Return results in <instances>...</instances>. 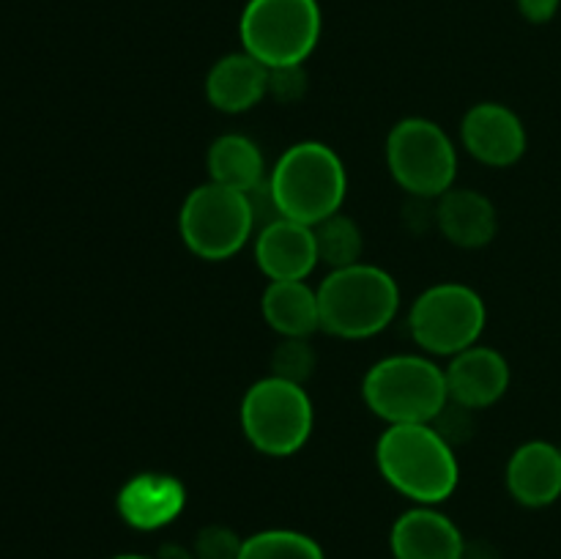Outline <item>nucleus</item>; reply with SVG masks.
Returning <instances> with one entry per match:
<instances>
[{"label":"nucleus","mask_w":561,"mask_h":559,"mask_svg":"<svg viewBox=\"0 0 561 559\" xmlns=\"http://www.w3.org/2000/svg\"><path fill=\"white\" fill-rule=\"evenodd\" d=\"M515 5H518L520 16L526 22H531V25H546V22H551L557 16L561 0H515Z\"/></svg>","instance_id":"obj_25"},{"label":"nucleus","mask_w":561,"mask_h":559,"mask_svg":"<svg viewBox=\"0 0 561 559\" xmlns=\"http://www.w3.org/2000/svg\"><path fill=\"white\" fill-rule=\"evenodd\" d=\"M460 140L477 162L510 168L526 153V126L507 104L482 102L463 115Z\"/></svg>","instance_id":"obj_10"},{"label":"nucleus","mask_w":561,"mask_h":559,"mask_svg":"<svg viewBox=\"0 0 561 559\" xmlns=\"http://www.w3.org/2000/svg\"><path fill=\"white\" fill-rule=\"evenodd\" d=\"M383 480L416 504H442L458 488L460 466L453 444L436 425H389L376 444Z\"/></svg>","instance_id":"obj_1"},{"label":"nucleus","mask_w":561,"mask_h":559,"mask_svg":"<svg viewBox=\"0 0 561 559\" xmlns=\"http://www.w3.org/2000/svg\"><path fill=\"white\" fill-rule=\"evenodd\" d=\"M507 488L524 507H548L561 497V447L551 442H526L507 464Z\"/></svg>","instance_id":"obj_16"},{"label":"nucleus","mask_w":561,"mask_h":559,"mask_svg":"<svg viewBox=\"0 0 561 559\" xmlns=\"http://www.w3.org/2000/svg\"><path fill=\"white\" fill-rule=\"evenodd\" d=\"M394 559H466V543L449 515L431 504L411 507L389 535Z\"/></svg>","instance_id":"obj_13"},{"label":"nucleus","mask_w":561,"mask_h":559,"mask_svg":"<svg viewBox=\"0 0 561 559\" xmlns=\"http://www.w3.org/2000/svg\"><path fill=\"white\" fill-rule=\"evenodd\" d=\"M321 329L343 340H365L383 332L400 307V288L389 272L370 263L334 269L318 285Z\"/></svg>","instance_id":"obj_3"},{"label":"nucleus","mask_w":561,"mask_h":559,"mask_svg":"<svg viewBox=\"0 0 561 559\" xmlns=\"http://www.w3.org/2000/svg\"><path fill=\"white\" fill-rule=\"evenodd\" d=\"M268 186L285 219L316 228L343 208L348 173L334 148L327 142L305 140L290 146L277 159L268 175Z\"/></svg>","instance_id":"obj_2"},{"label":"nucleus","mask_w":561,"mask_h":559,"mask_svg":"<svg viewBox=\"0 0 561 559\" xmlns=\"http://www.w3.org/2000/svg\"><path fill=\"white\" fill-rule=\"evenodd\" d=\"M263 318L283 338H310L321 329L318 288L305 280H272L261 299Z\"/></svg>","instance_id":"obj_18"},{"label":"nucleus","mask_w":561,"mask_h":559,"mask_svg":"<svg viewBox=\"0 0 561 559\" xmlns=\"http://www.w3.org/2000/svg\"><path fill=\"white\" fill-rule=\"evenodd\" d=\"M449 403L466 411H480L504 398L510 387V365L496 349L471 345L453 356L444 370Z\"/></svg>","instance_id":"obj_11"},{"label":"nucleus","mask_w":561,"mask_h":559,"mask_svg":"<svg viewBox=\"0 0 561 559\" xmlns=\"http://www.w3.org/2000/svg\"><path fill=\"white\" fill-rule=\"evenodd\" d=\"M206 168L208 181L239 192L255 190L266 179V162H263L257 142L250 140L247 135H236V132L217 137L211 142Z\"/></svg>","instance_id":"obj_19"},{"label":"nucleus","mask_w":561,"mask_h":559,"mask_svg":"<svg viewBox=\"0 0 561 559\" xmlns=\"http://www.w3.org/2000/svg\"><path fill=\"white\" fill-rule=\"evenodd\" d=\"M362 398L389 425H433L449 406L442 367L414 354L376 362L362 381Z\"/></svg>","instance_id":"obj_4"},{"label":"nucleus","mask_w":561,"mask_h":559,"mask_svg":"<svg viewBox=\"0 0 561 559\" xmlns=\"http://www.w3.org/2000/svg\"><path fill=\"white\" fill-rule=\"evenodd\" d=\"M241 548H244V537L222 524L203 526L192 543L195 559H239Z\"/></svg>","instance_id":"obj_23"},{"label":"nucleus","mask_w":561,"mask_h":559,"mask_svg":"<svg viewBox=\"0 0 561 559\" xmlns=\"http://www.w3.org/2000/svg\"><path fill=\"white\" fill-rule=\"evenodd\" d=\"M387 164L409 195L438 201L458 175L455 142L436 121L403 118L387 137Z\"/></svg>","instance_id":"obj_8"},{"label":"nucleus","mask_w":561,"mask_h":559,"mask_svg":"<svg viewBox=\"0 0 561 559\" xmlns=\"http://www.w3.org/2000/svg\"><path fill=\"white\" fill-rule=\"evenodd\" d=\"M255 263L272 280H305L318 266L316 233L310 225L294 219H274L272 225L257 230Z\"/></svg>","instance_id":"obj_14"},{"label":"nucleus","mask_w":561,"mask_h":559,"mask_svg":"<svg viewBox=\"0 0 561 559\" xmlns=\"http://www.w3.org/2000/svg\"><path fill=\"white\" fill-rule=\"evenodd\" d=\"M485 321V301L471 285L438 283L416 296L409 329L416 345L427 354L455 356L477 345Z\"/></svg>","instance_id":"obj_9"},{"label":"nucleus","mask_w":561,"mask_h":559,"mask_svg":"<svg viewBox=\"0 0 561 559\" xmlns=\"http://www.w3.org/2000/svg\"><path fill=\"white\" fill-rule=\"evenodd\" d=\"M179 230L192 255L203 261H228L255 233L250 197L247 192L208 181L186 195Z\"/></svg>","instance_id":"obj_7"},{"label":"nucleus","mask_w":561,"mask_h":559,"mask_svg":"<svg viewBox=\"0 0 561 559\" xmlns=\"http://www.w3.org/2000/svg\"><path fill=\"white\" fill-rule=\"evenodd\" d=\"M316 362L318 356L307 338H283V343L272 354V376L305 387V381L316 370Z\"/></svg>","instance_id":"obj_22"},{"label":"nucleus","mask_w":561,"mask_h":559,"mask_svg":"<svg viewBox=\"0 0 561 559\" xmlns=\"http://www.w3.org/2000/svg\"><path fill=\"white\" fill-rule=\"evenodd\" d=\"M239 559H327L310 535L296 529H263L244 537Z\"/></svg>","instance_id":"obj_21"},{"label":"nucleus","mask_w":561,"mask_h":559,"mask_svg":"<svg viewBox=\"0 0 561 559\" xmlns=\"http://www.w3.org/2000/svg\"><path fill=\"white\" fill-rule=\"evenodd\" d=\"M316 233V247H318V261L327 263V266L345 269L362 263V252H365V239H362V230L348 214H332L329 219L318 223L312 228Z\"/></svg>","instance_id":"obj_20"},{"label":"nucleus","mask_w":561,"mask_h":559,"mask_svg":"<svg viewBox=\"0 0 561 559\" xmlns=\"http://www.w3.org/2000/svg\"><path fill=\"white\" fill-rule=\"evenodd\" d=\"M157 559H195V551H192V548L179 546V543H168V546L159 548Z\"/></svg>","instance_id":"obj_26"},{"label":"nucleus","mask_w":561,"mask_h":559,"mask_svg":"<svg viewBox=\"0 0 561 559\" xmlns=\"http://www.w3.org/2000/svg\"><path fill=\"white\" fill-rule=\"evenodd\" d=\"M318 0H247L239 20L241 47L268 69L299 66L321 38Z\"/></svg>","instance_id":"obj_5"},{"label":"nucleus","mask_w":561,"mask_h":559,"mask_svg":"<svg viewBox=\"0 0 561 559\" xmlns=\"http://www.w3.org/2000/svg\"><path fill=\"white\" fill-rule=\"evenodd\" d=\"M241 431L263 455L288 458L299 453L312 433V400L301 384L266 376L252 384L241 398Z\"/></svg>","instance_id":"obj_6"},{"label":"nucleus","mask_w":561,"mask_h":559,"mask_svg":"<svg viewBox=\"0 0 561 559\" xmlns=\"http://www.w3.org/2000/svg\"><path fill=\"white\" fill-rule=\"evenodd\" d=\"M436 225L444 239L463 250L491 244L499 230V214L491 197L477 190H449L436 203Z\"/></svg>","instance_id":"obj_17"},{"label":"nucleus","mask_w":561,"mask_h":559,"mask_svg":"<svg viewBox=\"0 0 561 559\" xmlns=\"http://www.w3.org/2000/svg\"><path fill=\"white\" fill-rule=\"evenodd\" d=\"M186 504V488L179 477L142 471L121 486L115 507L121 521L137 532H153L173 524Z\"/></svg>","instance_id":"obj_12"},{"label":"nucleus","mask_w":561,"mask_h":559,"mask_svg":"<svg viewBox=\"0 0 561 559\" xmlns=\"http://www.w3.org/2000/svg\"><path fill=\"white\" fill-rule=\"evenodd\" d=\"M263 96H268V66L252 58L247 49L225 55L208 69L206 99L219 113H247Z\"/></svg>","instance_id":"obj_15"},{"label":"nucleus","mask_w":561,"mask_h":559,"mask_svg":"<svg viewBox=\"0 0 561 559\" xmlns=\"http://www.w3.org/2000/svg\"><path fill=\"white\" fill-rule=\"evenodd\" d=\"M110 559H157V557H142V554H115Z\"/></svg>","instance_id":"obj_27"},{"label":"nucleus","mask_w":561,"mask_h":559,"mask_svg":"<svg viewBox=\"0 0 561 559\" xmlns=\"http://www.w3.org/2000/svg\"><path fill=\"white\" fill-rule=\"evenodd\" d=\"M305 91H307L305 64L268 69V96H274L277 102L294 104L305 96Z\"/></svg>","instance_id":"obj_24"}]
</instances>
